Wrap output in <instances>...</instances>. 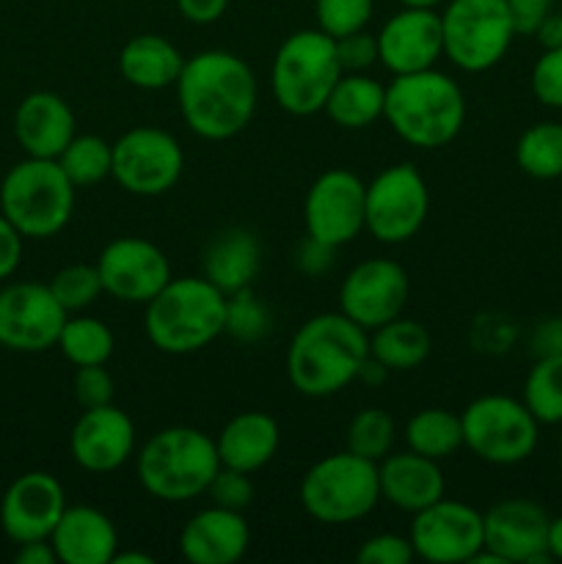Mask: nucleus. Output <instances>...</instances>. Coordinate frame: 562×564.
I'll use <instances>...</instances> for the list:
<instances>
[{
	"mask_svg": "<svg viewBox=\"0 0 562 564\" xmlns=\"http://www.w3.org/2000/svg\"><path fill=\"white\" fill-rule=\"evenodd\" d=\"M174 88L182 121L204 141L240 135L257 113L253 69L229 50H202L185 58Z\"/></svg>",
	"mask_w": 562,
	"mask_h": 564,
	"instance_id": "1",
	"label": "nucleus"
},
{
	"mask_svg": "<svg viewBox=\"0 0 562 564\" xmlns=\"http://www.w3.org/2000/svg\"><path fill=\"white\" fill-rule=\"evenodd\" d=\"M369 356V334L342 312H325L295 330L287 350L292 389L312 400L339 394L356 383Z\"/></svg>",
	"mask_w": 562,
	"mask_h": 564,
	"instance_id": "2",
	"label": "nucleus"
},
{
	"mask_svg": "<svg viewBox=\"0 0 562 564\" xmlns=\"http://www.w3.org/2000/svg\"><path fill=\"white\" fill-rule=\"evenodd\" d=\"M383 119L411 147L441 149L463 130L466 97L457 80L435 66L411 75H395L386 86Z\"/></svg>",
	"mask_w": 562,
	"mask_h": 564,
	"instance_id": "3",
	"label": "nucleus"
},
{
	"mask_svg": "<svg viewBox=\"0 0 562 564\" xmlns=\"http://www.w3.org/2000/svg\"><path fill=\"white\" fill-rule=\"evenodd\" d=\"M226 295L204 275L171 279L147 303L143 328L149 341L169 356H191L224 334Z\"/></svg>",
	"mask_w": 562,
	"mask_h": 564,
	"instance_id": "4",
	"label": "nucleus"
},
{
	"mask_svg": "<svg viewBox=\"0 0 562 564\" xmlns=\"http://www.w3.org/2000/svg\"><path fill=\"white\" fill-rule=\"evenodd\" d=\"M220 457L215 438L196 427L158 430L136 457V474L149 496L171 505H182L207 494L218 474Z\"/></svg>",
	"mask_w": 562,
	"mask_h": 564,
	"instance_id": "5",
	"label": "nucleus"
},
{
	"mask_svg": "<svg viewBox=\"0 0 562 564\" xmlns=\"http://www.w3.org/2000/svg\"><path fill=\"white\" fill-rule=\"evenodd\" d=\"M339 77L336 42L320 28H309L287 36L275 50L270 64V91L284 113L314 116L325 110Z\"/></svg>",
	"mask_w": 562,
	"mask_h": 564,
	"instance_id": "6",
	"label": "nucleus"
},
{
	"mask_svg": "<svg viewBox=\"0 0 562 564\" xmlns=\"http://www.w3.org/2000/svg\"><path fill=\"white\" fill-rule=\"evenodd\" d=\"M75 191L58 160L25 158L3 176L0 213L28 240H47L69 224Z\"/></svg>",
	"mask_w": 562,
	"mask_h": 564,
	"instance_id": "7",
	"label": "nucleus"
},
{
	"mask_svg": "<svg viewBox=\"0 0 562 564\" xmlns=\"http://www.w3.org/2000/svg\"><path fill=\"white\" fill-rule=\"evenodd\" d=\"M378 463L336 452L314 463L301 479V507L325 527H347L378 507Z\"/></svg>",
	"mask_w": 562,
	"mask_h": 564,
	"instance_id": "8",
	"label": "nucleus"
},
{
	"mask_svg": "<svg viewBox=\"0 0 562 564\" xmlns=\"http://www.w3.org/2000/svg\"><path fill=\"white\" fill-rule=\"evenodd\" d=\"M463 446L490 466H518L538 449L540 422L523 400L483 394L461 413Z\"/></svg>",
	"mask_w": 562,
	"mask_h": 564,
	"instance_id": "9",
	"label": "nucleus"
},
{
	"mask_svg": "<svg viewBox=\"0 0 562 564\" xmlns=\"http://www.w3.org/2000/svg\"><path fill=\"white\" fill-rule=\"evenodd\" d=\"M444 58L468 75L494 69L518 36L505 0H446L441 11Z\"/></svg>",
	"mask_w": 562,
	"mask_h": 564,
	"instance_id": "10",
	"label": "nucleus"
},
{
	"mask_svg": "<svg viewBox=\"0 0 562 564\" xmlns=\"http://www.w3.org/2000/svg\"><path fill=\"white\" fill-rule=\"evenodd\" d=\"M430 213V191L411 163H397L372 176L364 204V231L386 246H400L422 231Z\"/></svg>",
	"mask_w": 562,
	"mask_h": 564,
	"instance_id": "11",
	"label": "nucleus"
},
{
	"mask_svg": "<svg viewBox=\"0 0 562 564\" xmlns=\"http://www.w3.org/2000/svg\"><path fill=\"white\" fill-rule=\"evenodd\" d=\"M182 169L185 152L180 141L158 127H132L114 143L110 176L130 196H163L180 182Z\"/></svg>",
	"mask_w": 562,
	"mask_h": 564,
	"instance_id": "12",
	"label": "nucleus"
},
{
	"mask_svg": "<svg viewBox=\"0 0 562 564\" xmlns=\"http://www.w3.org/2000/svg\"><path fill=\"white\" fill-rule=\"evenodd\" d=\"M413 556L430 564H468L485 549L483 512L466 501L439 499L413 516Z\"/></svg>",
	"mask_w": 562,
	"mask_h": 564,
	"instance_id": "13",
	"label": "nucleus"
},
{
	"mask_svg": "<svg viewBox=\"0 0 562 564\" xmlns=\"http://www.w3.org/2000/svg\"><path fill=\"white\" fill-rule=\"evenodd\" d=\"M364 204L367 185L347 169H328L320 174L303 198L306 235L339 248L364 231Z\"/></svg>",
	"mask_w": 562,
	"mask_h": 564,
	"instance_id": "14",
	"label": "nucleus"
},
{
	"mask_svg": "<svg viewBox=\"0 0 562 564\" xmlns=\"http://www.w3.org/2000/svg\"><path fill=\"white\" fill-rule=\"evenodd\" d=\"M66 308L47 284L17 281L0 290V347L14 352H44L58 345Z\"/></svg>",
	"mask_w": 562,
	"mask_h": 564,
	"instance_id": "15",
	"label": "nucleus"
},
{
	"mask_svg": "<svg viewBox=\"0 0 562 564\" xmlns=\"http://www.w3.org/2000/svg\"><path fill=\"white\" fill-rule=\"evenodd\" d=\"M411 295V279L395 259H364L339 284V312L364 330L400 317Z\"/></svg>",
	"mask_w": 562,
	"mask_h": 564,
	"instance_id": "16",
	"label": "nucleus"
},
{
	"mask_svg": "<svg viewBox=\"0 0 562 564\" xmlns=\"http://www.w3.org/2000/svg\"><path fill=\"white\" fill-rule=\"evenodd\" d=\"M97 270L105 295L121 303H143V306L174 279L169 257L143 237L110 240L99 253Z\"/></svg>",
	"mask_w": 562,
	"mask_h": 564,
	"instance_id": "17",
	"label": "nucleus"
},
{
	"mask_svg": "<svg viewBox=\"0 0 562 564\" xmlns=\"http://www.w3.org/2000/svg\"><path fill=\"white\" fill-rule=\"evenodd\" d=\"M375 36H378V64L391 75L433 69L435 61L444 55L441 14L435 9L402 6Z\"/></svg>",
	"mask_w": 562,
	"mask_h": 564,
	"instance_id": "18",
	"label": "nucleus"
},
{
	"mask_svg": "<svg viewBox=\"0 0 562 564\" xmlns=\"http://www.w3.org/2000/svg\"><path fill=\"white\" fill-rule=\"evenodd\" d=\"M549 521L543 507L532 499H501L483 512L485 549L505 564L551 562L545 551Z\"/></svg>",
	"mask_w": 562,
	"mask_h": 564,
	"instance_id": "19",
	"label": "nucleus"
},
{
	"mask_svg": "<svg viewBox=\"0 0 562 564\" xmlns=\"http://www.w3.org/2000/svg\"><path fill=\"white\" fill-rule=\"evenodd\" d=\"M66 510L64 485L47 471H28L9 485L0 501V527L6 538L20 543L50 540Z\"/></svg>",
	"mask_w": 562,
	"mask_h": 564,
	"instance_id": "20",
	"label": "nucleus"
},
{
	"mask_svg": "<svg viewBox=\"0 0 562 564\" xmlns=\"http://www.w3.org/2000/svg\"><path fill=\"white\" fill-rule=\"evenodd\" d=\"M69 452L83 471H119L136 452V424L114 402L86 408L72 427Z\"/></svg>",
	"mask_w": 562,
	"mask_h": 564,
	"instance_id": "21",
	"label": "nucleus"
},
{
	"mask_svg": "<svg viewBox=\"0 0 562 564\" xmlns=\"http://www.w3.org/2000/svg\"><path fill=\"white\" fill-rule=\"evenodd\" d=\"M251 545V529L237 510H198L180 532V554L191 564H235Z\"/></svg>",
	"mask_w": 562,
	"mask_h": 564,
	"instance_id": "22",
	"label": "nucleus"
},
{
	"mask_svg": "<svg viewBox=\"0 0 562 564\" xmlns=\"http://www.w3.org/2000/svg\"><path fill=\"white\" fill-rule=\"evenodd\" d=\"M75 135V113L58 94L33 91L17 105L14 138L28 158L58 160Z\"/></svg>",
	"mask_w": 562,
	"mask_h": 564,
	"instance_id": "23",
	"label": "nucleus"
},
{
	"mask_svg": "<svg viewBox=\"0 0 562 564\" xmlns=\"http://www.w3.org/2000/svg\"><path fill=\"white\" fill-rule=\"evenodd\" d=\"M380 501H389L400 512L417 516L424 507L444 499L446 482L439 460L417 452H391L378 463Z\"/></svg>",
	"mask_w": 562,
	"mask_h": 564,
	"instance_id": "24",
	"label": "nucleus"
},
{
	"mask_svg": "<svg viewBox=\"0 0 562 564\" xmlns=\"http://www.w3.org/2000/svg\"><path fill=\"white\" fill-rule=\"evenodd\" d=\"M50 543L64 564H110L119 551V532L102 510L77 505L66 507Z\"/></svg>",
	"mask_w": 562,
	"mask_h": 564,
	"instance_id": "25",
	"label": "nucleus"
},
{
	"mask_svg": "<svg viewBox=\"0 0 562 564\" xmlns=\"http://www.w3.org/2000/svg\"><path fill=\"white\" fill-rule=\"evenodd\" d=\"M220 466L253 474L268 466L281 446V430L270 413L242 411L224 424L215 438Z\"/></svg>",
	"mask_w": 562,
	"mask_h": 564,
	"instance_id": "26",
	"label": "nucleus"
},
{
	"mask_svg": "<svg viewBox=\"0 0 562 564\" xmlns=\"http://www.w3.org/2000/svg\"><path fill=\"white\" fill-rule=\"evenodd\" d=\"M262 264V246L248 229H226L207 246L202 259V275L224 295L248 290Z\"/></svg>",
	"mask_w": 562,
	"mask_h": 564,
	"instance_id": "27",
	"label": "nucleus"
},
{
	"mask_svg": "<svg viewBox=\"0 0 562 564\" xmlns=\"http://www.w3.org/2000/svg\"><path fill=\"white\" fill-rule=\"evenodd\" d=\"M182 66L185 55L160 33H138L119 53L121 77L141 91H163L176 86Z\"/></svg>",
	"mask_w": 562,
	"mask_h": 564,
	"instance_id": "28",
	"label": "nucleus"
},
{
	"mask_svg": "<svg viewBox=\"0 0 562 564\" xmlns=\"http://www.w3.org/2000/svg\"><path fill=\"white\" fill-rule=\"evenodd\" d=\"M386 86L364 72H342L334 91L328 94L325 113L342 130H367L383 119Z\"/></svg>",
	"mask_w": 562,
	"mask_h": 564,
	"instance_id": "29",
	"label": "nucleus"
},
{
	"mask_svg": "<svg viewBox=\"0 0 562 564\" xmlns=\"http://www.w3.org/2000/svg\"><path fill=\"white\" fill-rule=\"evenodd\" d=\"M433 350L430 330L408 317H395L369 330V356L378 358L389 372H411L422 367Z\"/></svg>",
	"mask_w": 562,
	"mask_h": 564,
	"instance_id": "30",
	"label": "nucleus"
},
{
	"mask_svg": "<svg viewBox=\"0 0 562 564\" xmlns=\"http://www.w3.org/2000/svg\"><path fill=\"white\" fill-rule=\"evenodd\" d=\"M402 438L411 452L441 463L463 449L461 416L446 408H422L406 422Z\"/></svg>",
	"mask_w": 562,
	"mask_h": 564,
	"instance_id": "31",
	"label": "nucleus"
},
{
	"mask_svg": "<svg viewBox=\"0 0 562 564\" xmlns=\"http://www.w3.org/2000/svg\"><path fill=\"white\" fill-rule=\"evenodd\" d=\"M516 163L532 180H560L562 176V124L538 121L521 132L516 143Z\"/></svg>",
	"mask_w": 562,
	"mask_h": 564,
	"instance_id": "32",
	"label": "nucleus"
},
{
	"mask_svg": "<svg viewBox=\"0 0 562 564\" xmlns=\"http://www.w3.org/2000/svg\"><path fill=\"white\" fill-rule=\"evenodd\" d=\"M55 347H61L66 361L75 364V367H91V364L110 361L116 350V339L114 330L102 319L75 314V317H66Z\"/></svg>",
	"mask_w": 562,
	"mask_h": 564,
	"instance_id": "33",
	"label": "nucleus"
},
{
	"mask_svg": "<svg viewBox=\"0 0 562 564\" xmlns=\"http://www.w3.org/2000/svg\"><path fill=\"white\" fill-rule=\"evenodd\" d=\"M521 400L540 424H562V356L534 361L523 380Z\"/></svg>",
	"mask_w": 562,
	"mask_h": 564,
	"instance_id": "34",
	"label": "nucleus"
},
{
	"mask_svg": "<svg viewBox=\"0 0 562 564\" xmlns=\"http://www.w3.org/2000/svg\"><path fill=\"white\" fill-rule=\"evenodd\" d=\"M58 165L75 187L99 185L114 169V143L99 135H75L58 154Z\"/></svg>",
	"mask_w": 562,
	"mask_h": 564,
	"instance_id": "35",
	"label": "nucleus"
},
{
	"mask_svg": "<svg viewBox=\"0 0 562 564\" xmlns=\"http://www.w3.org/2000/svg\"><path fill=\"white\" fill-rule=\"evenodd\" d=\"M395 441L397 424L383 408H364L350 419L345 430V449L372 463H380L386 455H391Z\"/></svg>",
	"mask_w": 562,
	"mask_h": 564,
	"instance_id": "36",
	"label": "nucleus"
},
{
	"mask_svg": "<svg viewBox=\"0 0 562 564\" xmlns=\"http://www.w3.org/2000/svg\"><path fill=\"white\" fill-rule=\"evenodd\" d=\"M268 330H270V312L268 306L259 301L257 292H253L251 286L226 295L224 334H229L231 339L240 341V345H253V341L264 339Z\"/></svg>",
	"mask_w": 562,
	"mask_h": 564,
	"instance_id": "37",
	"label": "nucleus"
},
{
	"mask_svg": "<svg viewBox=\"0 0 562 564\" xmlns=\"http://www.w3.org/2000/svg\"><path fill=\"white\" fill-rule=\"evenodd\" d=\"M47 286L55 301L66 308V314H77L94 306L105 292L97 264H69V268L58 270Z\"/></svg>",
	"mask_w": 562,
	"mask_h": 564,
	"instance_id": "38",
	"label": "nucleus"
},
{
	"mask_svg": "<svg viewBox=\"0 0 562 564\" xmlns=\"http://www.w3.org/2000/svg\"><path fill=\"white\" fill-rule=\"evenodd\" d=\"M375 0H314L317 28L331 39L364 31L372 20Z\"/></svg>",
	"mask_w": 562,
	"mask_h": 564,
	"instance_id": "39",
	"label": "nucleus"
},
{
	"mask_svg": "<svg viewBox=\"0 0 562 564\" xmlns=\"http://www.w3.org/2000/svg\"><path fill=\"white\" fill-rule=\"evenodd\" d=\"M204 496H209V501H213L215 507H226V510L242 512L246 507H251L253 501L251 474L237 471V468H229V466H220Z\"/></svg>",
	"mask_w": 562,
	"mask_h": 564,
	"instance_id": "40",
	"label": "nucleus"
},
{
	"mask_svg": "<svg viewBox=\"0 0 562 564\" xmlns=\"http://www.w3.org/2000/svg\"><path fill=\"white\" fill-rule=\"evenodd\" d=\"M72 391H75L77 405L86 411V408L110 405L116 394V386H114V378H110V372L105 369V364H91V367L75 369Z\"/></svg>",
	"mask_w": 562,
	"mask_h": 564,
	"instance_id": "41",
	"label": "nucleus"
},
{
	"mask_svg": "<svg viewBox=\"0 0 562 564\" xmlns=\"http://www.w3.org/2000/svg\"><path fill=\"white\" fill-rule=\"evenodd\" d=\"M532 94L545 108H562V47L543 50L534 61Z\"/></svg>",
	"mask_w": 562,
	"mask_h": 564,
	"instance_id": "42",
	"label": "nucleus"
},
{
	"mask_svg": "<svg viewBox=\"0 0 562 564\" xmlns=\"http://www.w3.org/2000/svg\"><path fill=\"white\" fill-rule=\"evenodd\" d=\"M411 560H413L411 540L391 532L372 534V538L364 540L361 549L356 551L358 564H408Z\"/></svg>",
	"mask_w": 562,
	"mask_h": 564,
	"instance_id": "43",
	"label": "nucleus"
},
{
	"mask_svg": "<svg viewBox=\"0 0 562 564\" xmlns=\"http://www.w3.org/2000/svg\"><path fill=\"white\" fill-rule=\"evenodd\" d=\"M334 42L342 72H367L378 64V36H375V33H367V28L334 39Z\"/></svg>",
	"mask_w": 562,
	"mask_h": 564,
	"instance_id": "44",
	"label": "nucleus"
},
{
	"mask_svg": "<svg viewBox=\"0 0 562 564\" xmlns=\"http://www.w3.org/2000/svg\"><path fill=\"white\" fill-rule=\"evenodd\" d=\"M518 36H534L540 22L551 14L554 0H505Z\"/></svg>",
	"mask_w": 562,
	"mask_h": 564,
	"instance_id": "45",
	"label": "nucleus"
},
{
	"mask_svg": "<svg viewBox=\"0 0 562 564\" xmlns=\"http://www.w3.org/2000/svg\"><path fill=\"white\" fill-rule=\"evenodd\" d=\"M334 253H336L334 246L320 242L306 235V240H303L295 251V268L306 275H323L334 268Z\"/></svg>",
	"mask_w": 562,
	"mask_h": 564,
	"instance_id": "46",
	"label": "nucleus"
},
{
	"mask_svg": "<svg viewBox=\"0 0 562 564\" xmlns=\"http://www.w3.org/2000/svg\"><path fill=\"white\" fill-rule=\"evenodd\" d=\"M22 240H25V237H22L20 231H17V226L0 213V281L14 275V270L20 268Z\"/></svg>",
	"mask_w": 562,
	"mask_h": 564,
	"instance_id": "47",
	"label": "nucleus"
},
{
	"mask_svg": "<svg viewBox=\"0 0 562 564\" xmlns=\"http://www.w3.org/2000/svg\"><path fill=\"white\" fill-rule=\"evenodd\" d=\"M532 352L538 358L562 356V317L540 319L532 330Z\"/></svg>",
	"mask_w": 562,
	"mask_h": 564,
	"instance_id": "48",
	"label": "nucleus"
},
{
	"mask_svg": "<svg viewBox=\"0 0 562 564\" xmlns=\"http://www.w3.org/2000/svg\"><path fill=\"white\" fill-rule=\"evenodd\" d=\"M176 9L193 25H213L229 9V0H176Z\"/></svg>",
	"mask_w": 562,
	"mask_h": 564,
	"instance_id": "49",
	"label": "nucleus"
},
{
	"mask_svg": "<svg viewBox=\"0 0 562 564\" xmlns=\"http://www.w3.org/2000/svg\"><path fill=\"white\" fill-rule=\"evenodd\" d=\"M17 564H55L58 554H55L50 540H31V543H20V551L14 556Z\"/></svg>",
	"mask_w": 562,
	"mask_h": 564,
	"instance_id": "50",
	"label": "nucleus"
},
{
	"mask_svg": "<svg viewBox=\"0 0 562 564\" xmlns=\"http://www.w3.org/2000/svg\"><path fill=\"white\" fill-rule=\"evenodd\" d=\"M534 39H538L543 50L562 47V14H554V11H551V14L538 25Z\"/></svg>",
	"mask_w": 562,
	"mask_h": 564,
	"instance_id": "51",
	"label": "nucleus"
},
{
	"mask_svg": "<svg viewBox=\"0 0 562 564\" xmlns=\"http://www.w3.org/2000/svg\"><path fill=\"white\" fill-rule=\"evenodd\" d=\"M389 375H391V372L383 367V364L378 361V358L367 356V361H364L361 369H358V378H356V380H361V383H367L369 389H372V386L383 383V380L389 378Z\"/></svg>",
	"mask_w": 562,
	"mask_h": 564,
	"instance_id": "52",
	"label": "nucleus"
},
{
	"mask_svg": "<svg viewBox=\"0 0 562 564\" xmlns=\"http://www.w3.org/2000/svg\"><path fill=\"white\" fill-rule=\"evenodd\" d=\"M545 551H549L551 562H562V516L551 518L549 534H545Z\"/></svg>",
	"mask_w": 562,
	"mask_h": 564,
	"instance_id": "53",
	"label": "nucleus"
},
{
	"mask_svg": "<svg viewBox=\"0 0 562 564\" xmlns=\"http://www.w3.org/2000/svg\"><path fill=\"white\" fill-rule=\"evenodd\" d=\"M152 562H154L152 554H143V551H125V554L116 551L114 562L110 564H152Z\"/></svg>",
	"mask_w": 562,
	"mask_h": 564,
	"instance_id": "54",
	"label": "nucleus"
},
{
	"mask_svg": "<svg viewBox=\"0 0 562 564\" xmlns=\"http://www.w3.org/2000/svg\"><path fill=\"white\" fill-rule=\"evenodd\" d=\"M402 6H419V9H435V6L446 3V0H400Z\"/></svg>",
	"mask_w": 562,
	"mask_h": 564,
	"instance_id": "55",
	"label": "nucleus"
},
{
	"mask_svg": "<svg viewBox=\"0 0 562 564\" xmlns=\"http://www.w3.org/2000/svg\"><path fill=\"white\" fill-rule=\"evenodd\" d=\"M560 466H562V433H560Z\"/></svg>",
	"mask_w": 562,
	"mask_h": 564,
	"instance_id": "56",
	"label": "nucleus"
}]
</instances>
